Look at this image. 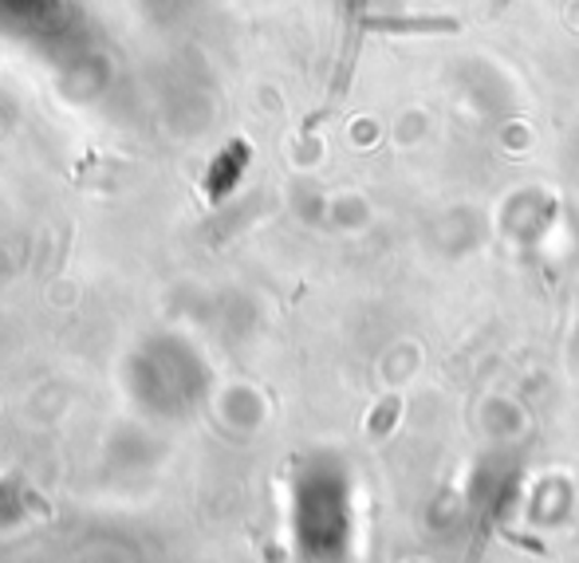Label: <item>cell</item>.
Instances as JSON below:
<instances>
[{
  "label": "cell",
  "instance_id": "6da1fadb",
  "mask_svg": "<svg viewBox=\"0 0 579 563\" xmlns=\"http://www.w3.org/2000/svg\"><path fill=\"white\" fill-rule=\"evenodd\" d=\"M362 0H352L347 4V28H343V51H340V63H335V79H331V95H328V107L347 95L352 87V75H355V56H359V40H362Z\"/></svg>",
  "mask_w": 579,
  "mask_h": 563
},
{
  "label": "cell",
  "instance_id": "7a4b0ae2",
  "mask_svg": "<svg viewBox=\"0 0 579 563\" xmlns=\"http://www.w3.org/2000/svg\"><path fill=\"white\" fill-rule=\"evenodd\" d=\"M457 28L461 21L454 16H362V32H386V36H442Z\"/></svg>",
  "mask_w": 579,
  "mask_h": 563
},
{
  "label": "cell",
  "instance_id": "3957f363",
  "mask_svg": "<svg viewBox=\"0 0 579 563\" xmlns=\"http://www.w3.org/2000/svg\"><path fill=\"white\" fill-rule=\"evenodd\" d=\"M505 4H508V0H493V12H501Z\"/></svg>",
  "mask_w": 579,
  "mask_h": 563
}]
</instances>
